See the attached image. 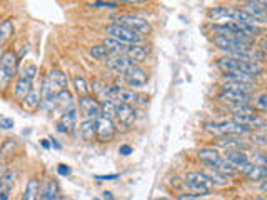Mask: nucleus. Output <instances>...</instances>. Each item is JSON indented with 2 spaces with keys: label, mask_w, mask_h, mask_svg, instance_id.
Wrapping results in <instances>:
<instances>
[{
  "label": "nucleus",
  "mask_w": 267,
  "mask_h": 200,
  "mask_svg": "<svg viewBox=\"0 0 267 200\" xmlns=\"http://www.w3.org/2000/svg\"><path fill=\"white\" fill-rule=\"evenodd\" d=\"M226 160L231 162L235 169L240 167V165L247 164L249 162V157L245 154L244 150H227V155H226Z\"/></svg>",
  "instance_id": "25"
},
{
  "label": "nucleus",
  "mask_w": 267,
  "mask_h": 200,
  "mask_svg": "<svg viewBox=\"0 0 267 200\" xmlns=\"http://www.w3.org/2000/svg\"><path fill=\"white\" fill-rule=\"evenodd\" d=\"M3 52H5V50H3V45L0 44V58H2V55H3Z\"/></svg>",
  "instance_id": "49"
},
{
  "label": "nucleus",
  "mask_w": 267,
  "mask_h": 200,
  "mask_svg": "<svg viewBox=\"0 0 267 200\" xmlns=\"http://www.w3.org/2000/svg\"><path fill=\"white\" fill-rule=\"evenodd\" d=\"M12 79H14V74L10 70L3 69V67H0V90H5L8 85H10Z\"/></svg>",
  "instance_id": "35"
},
{
  "label": "nucleus",
  "mask_w": 267,
  "mask_h": 200,
  "mask_svg": "<svg viewBox=\"0 0 267 200\" xmlns=\"http://www.w3.org/2000/svg\"><path fill=\"white\" fill-rule=\"evenodd\" d=\"M14 120L12 118H8V117H0V129H3V130H10V129H14Z\"/></svg>",
  "instance_id": "39"
},
{
  "label": "nucleus",
  "mask_w": 267,
  "mask_h": 200,
  "mask_svg": "<svg viewBox=\"0 0 267 200\" xmlns=\"http://www.w3.org/2000/svg\"><path fill=\"white\" fill-rule=\"evenodd\" d=\"M205 175H207L210 180L214 182V185L215 184H221V185H226L227 182H229V175H226V173H222V172H219L217 169H207L205 170Z\"/></svg>",
  "instance_id": "31"
},
{
  "label": "nucleus",
  "mask_w": 267,
  "mask_h": 200,
  "mask_svg": "<svg viewBox=\"0 0 267 200\" xmlns=\"http://www.w3.org/2000/svg\"><path fill=\"white\" fill-rule=\"evenodd\" d=\"M74 85H75V90L79 92V95L80 97H85V95H89V92H90V85L89 82L85 80L84 77H74Z\"/></svg>",
  "instance_id": "34"
},
{
  "label": "nucleus",
  "mask_w": 267,
  "mask_h": 200,
  "mask_svg": "<svg viewBox=\"0 0 267 200\" xmlns=\"http://www.w3.org/2000/svg\"><path fill=\"white\" fill-rule=\"evenodd\" d=\"M97 180H115V178H119L117 173H110V175H96Z\"/></svg>",
  "instance_id": "44"
},
{
  "label": "nucleus",
  "mask_w": 267,
  "mask_h": 200,
  "mask_svg": "<svg viewBox=\"0 0 267 200\" xmlns=\"http://www.w3.org/2000/svg\"><path fill=\"white\" fill-rule=\"evenodd\" d=\"M50 140V147H54V148H57V150H60V143L57 142L55 139H49Z\"/></svg>",
  "instance_id": "47"
},
{
  "label": "nucleus",
  "mask_w": 267,
  "mask_h": 200,
  "mask_svg": "<svg viewBox=\"0 0 267 200\" xmlns=\"http://www.w3.org/2000/svg\"><path fill=\"white\" fill-rule=\"evenodd\" d=\"M77 110L80 112V115L85 118H90V120H96L97 117L102 115L100 112V102H99L96 97L92 95H85L79 99V105H77Z\"/></svg>",
  "instance_id": "7"
},
{
  "label": "nucleus",
  "mask_w": 267,
  "mask_h": 200,
  "mask_svg": "<svg viewBox=\"0 0 267 200\" xmlns=\"http://www.w3.org/2000/svg\"><path fill=\"white\" fill-rule=\"evenodd\" d=\"M186 184L191 190L197 192V195H209L214 189V182L205 175L204 172H189L186 175Z\"/></svg>",
  "instance_id": "5"
},
{
  "label": "nucleus",
  "mask_w": 267,
  "mask_h": 200,
  "mask_svg": "<svg viewBox=\"0 0 267 200\" xmlns=\"http://www.w3.org/2000/svg\"><path fill=\"white\" fill-rule=\"evenodd\" d=\"M57 172H59V175L67 177V175H70V173H72V169L68 167V165H66V164H60L59 167H57Z\"/></svg>",
  "instance_id": "41"
},
{
  "label": "nucleus",
  "mask_w": 267,
  "mask_h": 200,
  "mask_svg": "<svg viewBox=\"0 0 267 200\" xmlns=\"http://www.w3.org/2000/svg\"><path fill=\"white\" fill-rule=\"evenodd\" d=\"M259 45H261V52H262V54H267V39H262Z\"/></svg>",
  "instance_id": "45"
},
{
  "label": "nucleus",
  "mask_w": 267,
  "mask_h": 200,
  "mask_svg": "<svg viewBox=\"0 0 267 200\" xmlns=\"http://www.w3.org/2000/svg\"><path fill=\"white\" fill-rule=\"evenodd\" d=\"M89 55L94 58V60H105V58L110 57V54L107 52V49L104 47V44L90 47V49H89Z\"/></svg>",
  "instance_id": "32"
},
{
  "label": "nucleus",
  "mask_w": 267,
  "mask_h": 200,
  "mask_svg": "<svg viewBox=\"0 0 267 200\" xmlns=\"http://www.w3.org/2000/svg\"><path fill=\"white\" fill-rule=\"evenodd\" d=\"M17 65H19V57H17V54L14 50H5L2 55V58H0V67L10 70L12 74H15Z\"/></svg>",
  "instance_id": "23"
},
{
  "label": "nucleus",
  "mask_w": 267,
  "mask_h": 200,
  "mask_svg": "<svg viewBox=\"0 0 267 200\" xmlns=\"http://www.w3.org/2000/svg\"><path fill=\"white\" fill-rule=\"evenodd\" d=\"M104 47H105L107 52H109L110 55H124V54H126V49H127L126 44L110 39V37H107V39L104 40Z\"/></svg>",
  "instance_id": "26"
},
{
  "label": "nucleus",
  "mask_w": 267,
  "mask_h": 200,
  "mask_svg": "<svg viewBox=\"0 0 267 200\" xmlns=\"http://www.w3.org/2000/svg\"><path fill=\"white\" fill-rule=\"evenodd\" d=\"M132 65H135V63L129 57H126V55H110L107 58V67L112 72H117V74H126Z\"/></svg>",
  "instance_id": "12"
},
{
  "label": "nucleus",
  "mask_w": 267,
  "mask_h": 200,
  "mask_svg": "<svg viewBox=\"0 0 267 200\" xmlns=\"http://www.w3.org/2000/svg\"><path fill=\"white\" fill-rule=\"evenodd\" d=\"M40 180L37 177H32L27 180L22 194V199L20 200H38V195H40Z\"/></svg>",
  "instance_id": "19"
},
{
  "label": "nucleus",
  "mask_w": 267,
  "mask_h": 200,
  "mask_svg": "<svg viewBox=\"0 0 267 200\" xmlns=\"http://www.w3.org/2000/svg\"><path fill=\"white\" fill-rule=\"evenodd\" d=\"M197 159H199L202 164L209 165L210 169H217L221 165V162L224 160V157L219 154L215 148H200L197 152Z\"/></svg>",
  "instance_id": "13"
},
{
  "label": "nucleus",
  "mask_w": 267,
  "mask_h": 200,
  "mask_svg": "<svg viewBox=\"0 0 267 200\" xmlns=\"http://www.w3.org/2000/svg\"><path fill=\"white\" fill-rule=\"evenodd\" d=\"M55 105H59V107H62L64 110H68V109H72V107H75L74 105V95H72L70 92L67 90H62L57 95V100H55Z\"/></svg>",
  "instance_id": "27"
},
{
  "label": "nucleus",
  "mask_w": 267,
  "mask_h": 200,
  "mask_svg": "<svg viewBox=\"0 0 267 200\" xmlns=\"http://www.w3.org/2000/svg\"><path fill=\"white\" fill-rule=\"evenodd\" d=\"M156 200H172V199H167V197H161V199H156Z\"/></svg>",
  "instance_id": "51"
},
{
  "label": "nucleus",
  "mask_w": 267,
  "mask_h": 200,
  "mask_svg": "<svg viewBox=\"0 0 267 200\" xmlns=\"http://www.w3.org/2000/svg\"><path fill=\"white\" fill-rule=\"evenodd\" d=\"M232 14H234V7H214L209 10V20H215V22L227 24L232 22Z\"/></svg>",
  "instance_id": "16"
},
{
  "label": "nucleus",
  "mask_w": 267,
  "mask_h": 200,
  "mask_svg": "<svg viewBox=\"0 0 267 200\" xmlns=\"http://www.w3.org/2000/svg\"><path fill=\"white\" fill-rule=\"evenodd\" d=\"M245 177H247L249 180H254V182L266 180V178H267V167H262V165L252 164L251 170H249L247 175H245Z\"/></svg>",
  "instance_id": "29"
},
{
  "label": "nucleus",
  "mask_w": 267,
  "mask_h": 200,
  "mask_svg": "<svg viewBox=\"0 0 267 200\" xmlns=\"http://www.w3.org/2000/svg\"><path fill=\"white\" fill-rule=\"evenodd\" d=\"M115 109H117V105H115L112 100H100V112L104 117L110 118V120L117 118L115 117Z\"/></svg>",
  "instance_id": "33"
},
{
  "label": "nucleus",
  "mask_w": 267,
  "mask_h": 200,
  "mask_svg": "<svg viewBox=\"0 0 267 200\" xmlns=\"http://www.w3.org/2000/svg\"><path fill=\"white\" fill-rule=\"evenodd\" d=\"M205 130L210 132V134L215 135H222V137H227V135H245L251 132V129L245 125H240V123L235 122H209L205 123Z\"/></svg>",
  "instance_id": "4"
},
{
  "label": "nucleus",
  "mask_w": 267,
  "mask_h": 200,
  "mask_svg": "<svg viewBox=\"0 0 267 200\" xmlns=\"http://www.w3.org/2000/svg\"><path fill=\"white\" fill-rule=\"evenodd\" d=\"M87 5L94 8H117L119 3L117 2H89Z\"/></svg>",
  "instance_id": "37"
},
{
  "label": "nucleus",
  "mask_w": 267,
  "mask_h": 200,
  "mask_svg": "<svg viewBox=\"0 0 267 200\" xmlns=\"http://www.w3.org/2000/svg\"><path fill=\"white\" fill-rule=\"evenodd\" d=\"M96 130H97V139L100 142H110L115 135V125L114 120L107 118L104 115L96 118Z\"/></svg>",
  "instance_id": "10"
},
{
  "label": "nucleus",
  "mask_w": 267,
  "mask_h": 200,
  "mask_svg": "<svg viewBox=\"0 0 267 200\" xmlns=\"http://www.w3.org/2000/svg\"><path fill=\"white\" fill-rule=\"evenodd\" d=\"M7 175V164L3 159H0V178H3Z\"/></svg>",
  "instance_id": "43"
},
{
  "label": "nucleus",
  "mask_w": 267,
  "mask_h": 200,
  "mask_svg": "<svg viewBox=\"0 0 267 200\" xmlns=\"http://www.w3.org/2000/svg\"><path fill=\"white\" fill-rule=\"evenodd\" d=\"M67 88V75L62 70L52 69L49 74L45 75L44 82L40 87V97H42V104L40 109H52L55 107V100L57 95L62 90Z\"/></svg>",
  "instance_id": "1"
},
{
  "label": "nucleus",
  "mask_w": 267,
  "mask_h": 200,
  "mask_svg": "<svg viewBox=\"0 0 267 200\" xmlns=\"http://www.w3.org/2000/svg\"><path fill=\"white\" fill-rule=\"evenodd\" d=\"M262 129H264V134L267 135V125H266V123H264V127H262Z\"/></svg>",
  "instance_id": "50"
},
{
  "label": "nucleus",
  "mask_w": 267,
  "mask_h": 200,
  "mask_svg": "<svg viewBox=\"0 0 267 200\" xmlns=\"http://www.w3.org/2000/svg\"><path fill=\"white\" fill-rule=\"evenodd\" d=\"M256 105H257V109H261V110H264V112H267V93L257 97V99H256Z\"/></svg>",
  "instance_id": "40"
},
{
  "label": "nucleus",
  "mask_w": 267,
  "mask_h": 200,
  "mask_svg": "<svg viewBox=\"0 0 267 200\" xmlns=\"http://www.w3.org/2000/svg\"><path fill=\"white\" fill-rule=\"evenodd\" d=\"M219 99H221L222 102H227V104H231V105H240V104L249 105L254 100L251 93L227 90V88H221V92H219Z\"/></svg>",
  "instance_id": "11"
},
{
  "label": "nucleus",
  "mask_w": 267,
  "mask_h": 200,
  "mask_svg": "<svg viewBox=\"0 0 267 200\" xmlns=\"http://www.w3.org/2000/svg\"><path fill=\"white\" fill-rule=\"evenodd\" d=\"M117 24L137 32L139 35H149V33L152 32V25L149 24V20L142 19L139 15H132V14L120 15L117 19Z\"/></svg>",
  "instance_id": "6"
},
{
  "label": "nucleus",
  "mask_w": 267,
  "mask_h": 200,
  "mask_svg": "<svg viewBox=\"0 0 267 200\" xmlns=\"http://www.w3.org/2000/svg\"><path fill=\"white\" fill-rule=\"evenodd\" d=\"M222 88H227V90H235V92H244V93H251L254 90V84H249V82H226Z\"/></svg>",
  "instance_id": "30"
},
{
  "label": "nucleus",
  "mask_w": 267,
  "mask_h": 200,
  "mask_svg": "<svg viewBox=\"0 0 267 200\" xmlns=\"http://www.w3.org/2000/svg\"><path fill=\"white\" fill-rule=\"evenodd\" d=\"M124 80L129 87H134V88H142L145 87L149 82V74L145 72L142 67L139 65H132L126 74H124Z\"/></svg>",
  "instance_id": "8"
},
{
  "label": "nucleus",
  "mask_w": 267,
  "mask_h": 200,
  "mask_svg": "<svg viewBox=\"0 0 267 200\" xmlns=\"http://www.w3.org/2000/svg\"><path fill=\"white\" fill-rule=\"evenodd\" d=\"M40 143H42V147H44V148H50V142H49V139L40 140Z\"/></svg>",
  "instance_id": "48"
},
{
  "label": "nucleus",
  "mask_w": 267,
  "mask_h": 200,
  "mask_svg": "<svg viewBox=\"0 0 267 200\" xmlns=\"http://www.w3.org/2000/svg\"><path fill=\"white\" fill-rule=\"evenodd\" d=\"M102 195H104V199L105 200H117L114 197V195H112V192H109V190H105V192H102Z\"/></svg>",
  "instance_id": "46"
},
{
  "label": "nucleus",
  "mask_w": 267,
  "mask_h": 200,
  "mask_svg": "<svg viewBox=\"0 0 267 200\" xmlns=\"http://www.w3.org/2000/svg\"><path fill=\"white\" fill-rule=\"evenodd\" d=\"M232 122L245 125V127H249V129H259V127H264V120H262L259 115H256V114H252V115H237V114H234V115H232Z\"/></svg>",
  "instance_id": "21"
},
{
  "label": "nucleus",
  "mask_w": 267,
  "mask_h": 200,
  "mask_svg": "<svg viewBox=\"0 0 267 200\" xmlns=\"http://www.w3.org/2000/svg\"><path fill=\"white\" fill-rule=\"evenodd\" d=\"M14 32H15V27H14V22H12L10 19L0 22V44L3 45V42H7L8 39H10V37L14 35Z\"/></svg>",
  "instance_id": "28"
},
{
  "label": "nucleus",
  "mask_w": 267,
  "mask_h": 200,
  "mask_svg": "<svg viewBox=\"0 0 267 200\" xmlns=\"http://www.w3.org/2000/svg\"><path fill=\"white\" fill-rule=\"evenodd\" d=\"M79 134H80V139L87 140H94L97 137V130H96V120H90V118H85L84 122H80L79 125Z\"/></svg>",
  "instance_id": "22"
},
{
  "label": "nucleus",
  "mask_w": 267,
  "mask_h": 200,
  "mask_svg": "<svg viewBox=\"0 0 267 200\" xmlns=\"http://www.w3.org/2000/svg\"><path fill=\"white\" fill-rule=\"evenodd\" d=\"M147 54H149V50H147V47L145 45H127V49H126V57H129L134 63H137V62H144L145 58H147Z\"/></svg>",
  "instance_id": "20"
},
{
  "label": "nucleus",
  "mask_w": 267,
  "mask_h": 200,
  "mask_svg": "<svg viewBox=\"0 0 267 200\" xmlns=\"http://www.w3.org/2000/svg\"><path fill=\"white\" fill-rule=\"evenodd\" d=\"M32 88H33L32 80L20 77V79L14 84V97H15V100L24 102V100H25V97H27L29 93L32 92Z\"/></svg>",
  "instance_id": "17"
},
{
  "label": "nucleus",
  "mask_w": 267,
  "mask_h": 200,
  "mask_svg": "<svg viewBox=\"0 0 267 200\" xmlns=\"http://www.w3.org/2000/svg\"><path fill=\"white\" fill-rule=\"evenodd\" d=\"M217 65L219 69L224 70L226 74H245L249 75V77H256V75L262 74V67L257 62L240 60V58L231 57V55H226V57L219 58Z\"/></svg>",
  "instance_id": "2"
},
{
  "label": "nucleus",
  "mask_w": 267,
  "mask_h": 200,
  "mask_svg": "<svg viewBox=\"0 0 267 200\" xmlns=\"http://www.w3.org/2000/svg\"><path fill=\"white\" fill-rule=\"evenodd\" d=\"M77 118H79V110L77 107H72L68 110H64L57 122V132L60 134H72L77 127Z\"/></svg>",
  "instance_id": "9"
},
{
  "label": "nucleus",
  "mask_w": 267,
  "mask_h": 200,
  "mask_svg": "<svg viewBox=\"0 0 267 200\" xmlns=\"http://www.w3.org/2000/svg\"><path fill=\"white\" fill-rule=\"evenodd\" d=\"M40 104H42V97H40V92H38L35 87L25 97L24 102H20V105H22L25 112H37V110L40 109Z\"/></svg>",
  "instance_id": "18"
},
{
  "label": "nucleus",
  "mask_w": 267,
  "mask_h": 200,
  "mask_svg": "<svg viewBox=\"0 0 267 200\" xmlns=\"http://www.w3.org/2000/svg\"><path fill=\"white\" fill-rule=\"evenodd\" d=\"M105 33L110 37V39L117 40V42H122L126 45H139L142 44V35H139L137 32L131 30V29L124 27L117 22L114 24H109L105 27Z\"/></svg>",
  "instance_id": "3"
},
{
  "label": "nucleus",
  "mask_w": 267,
  "mask_h": 200,
  "mask_svg": "<svg viewBox=\"0 0 267 200\" xmlns=\"http://www.w3.org/2000/svg\"><path fill=\"white\" fill-rule=\"evenodd\" d=\"M37 65H33V63H27V65L22 69V74H20V77L22 79H29V80H33L37 75Z\"/></svg>",
  "instance_id": "36"
},
{
  "label": "nucleus",
  "mask_w": 267,
  "mask_h": 200,
  "mask_svg": "<svg viewBox=\"0 0 267 200\" xmlns=\"http://www.w3.org/2000/svg\"><path fill=\"white\" fill-rule=\"evenodd\" d=\"M249 160H251L252 164H256V165L267 167V155L266 154H252V157Z\"/></svg>",
  "instance_id": "38"
},
{
  "label": "nucleus",
  "mask_w": 267,
  "mask_h": 200,
  "mask_svg": "<svg viewBox=\"0 0 267 200\" xmlns=\"http://www.w3.org/2000/svg\"><path fill=\"white\" fill-rule=\"evenodd\" d=\"M38 200H60L59 185L54 178H45V180L42 182Z\"/></svg>",
  "instance_id": "15"
},
{
  "label": "nucleus",
  "mask_w": 267,
  "mask_h": 200,
  "mask_svg": "<svg viewBox=\"0 0 267 200\" xmlns=\"http://www.w3.org/2000/svg\"><path fill=\"white\" fill-rule=\"evenodd\" d=\"M115 117L119 118L120 123L124 125H132L137 118V110L134 109V105L129 104H117V109H115Z\"/></svg>",
  "instance_id": "14"
},
{
  "label": "nucleus",
  "mask_w": 267,
  "mask_h": 200,
  "mask_svg": "<svg viewBox=\"0 0 267 200\" xmlns=\"http://www.w3.org/2000/svg\"><path fill=\"white\" fill-rule=\"evenodd\" d=\"M14 180H15V175L12 172H7L5 177L0 178V200H8L12 189H14V184H15Z\"/></svg>",
  "instance_id": "24"
},
{
  "label": "nucleus",
  "mask_w": 267,
  "mask_h": 200,
  "mask_svg": "<svg viewBox=\"0 0 267 200\" xmlns=\"http://www.w3.org/2000/svg\"><path fill=\"white\" fill-rule=\"evenodd\" d=\"M119 154H122V155H131L132 154V147L131 145H120L119 147Z\"/></svg>",
  "instance_id": "42"
}]
</instances>
